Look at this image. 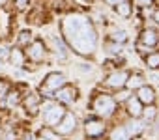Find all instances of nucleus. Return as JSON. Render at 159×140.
Here are the masks:
<instances>
[{
	"instance_id": "f257e3e1",
	"label": "nucleus",
	"mask_w": 159,
	"mask_h": 140,
	"mask_svg": "<svg viewBox=\"0 0 159 140\" xmlns=\"http://www.w3.org/2000/svg\"><path fill=\"white\" fill-rule=\"evenodd\" d=\"M64 32L69 45L81 54H90L96 49L98 37L92 24L83 17H71L64 23Z\"/></svg>"
},
{
	"instance_id": "f03ea898",
	"label": "nucleus",
	"mask_w": 159,
	"mask_h": 140,
	"mask_svg": "<svg viewBox=\"0 0 159 140\" xmlns=\"http://www.w3.org/2000/svg\"><path fill=\"white\" fill-rule=\"evenodd\" d=\"M64 108L60 105H54V103H45L43 107V121L49 125V127H54L62 118H64Z\"/></svg>"
},
{
	"instance_id": "7ed1b4c3",
	"label": "nucleus",
	"mask_w": 159,
	"mask_h": 140,
	"mask_svg": "<svg viewBox=\"0 0 159 140\" xmlns=\"http://www.w3.org/2000/svg\"><path fill=\"white\" fill-rule=\"evenodd\" d=\"M94 110H96L99 116L109 118V116L114 114V110H116V103H114V99L109 97V95H99V97L94 101Z\"/></svg>"
},
{
	"instance_id": "20e7f679",
	"label": "nucleus",
	"mask_w": 159,
	"mask_h": 140,
	"mask_svg": "<svg viewBox=\"0 0 159 140\" xmlns=\"http://www.w3.org/2000/svg\"><path fill=\"white\" fill-rule=\"evenodd\" d=\"M64 86V77L60 75V73H51V75H47V79H45V82L41 84V94H45V95H51V94H54L58 88H62Z\"/></svg>"
},
{
	"instance_id": "39448f33",
	"label": "nucleus",
	"mask_w": 159,
	"mask_h": 140,
	"mask_svg": "<svg viewBox=\"0 0 159 140\" xmlns=\"http://www.w3.org/2000/svg\"><path fill=\"white\" fill-rule=\"evenodd\" d=\"M75 123H77V120L73 114H64V118L54 125V131H56V134H71L75 131Z\"/></svg>"
},
{
	"instance_id": "423d86ee",
	"label": "nucleus",
	"mask_w": 159,
	"mask_h": 140,
	"mask_svg": "<svg viewBox=\"0 0 159 140\" xmlns=\"http://www.w3.org/2000/svg\"><path fill=\"white\" fill-rule=\"evenodd\" d=\"M26 56H28L32 62H41V60L45 58V47H43V43H41L39 39H36V41L28 47Z\"/></svg>"
},
{
	"instance_id": "0eeeda50",
	"label": "nucleus",
	"mask_w": 159,
	"mask_h": 140,
	"mask_svg": "<svg viewBox=\"0 0 159 140\" xmlns=\"http://www.w3.org/2000/svg\"><path fill=\"white\" fill-rule=\"evenodd\" d=\"M54 97L62 103H73L77 99V90L73 86H62L54 92Z\"/></svg>"
},
{
	"instance_id": "6e6552de",
	"label": "nucleus",
	"mask_w": 159,
	"mask_h": 140,
	"mask_svg": "<svg viewBox=\"0 0 159 140\" xmlns=\"http://www.w3.org/2000/svg\"><path fill=\"white\" fill-rule=\"evenodd\" d=\"M127 77H129L127 71H114V73H111V75L107 77V84H109L111 88H118V90H120V88L125 86Z\"/></svg>"
},
{
	"instance_id": "1a4fd4ad",
	"label": "nucleus",
	"mask_w": 159,
	"mask_h": 140,
	"mask_svg": "<svg viewBox=\"0 0 159 140\" xmlns=\"http://www.w3.org/2000/svg\"><path fill=\"white\" fill-rule=\"evenodd\" d=\"M84 129H86V134H88V136L98 138V136H101V134L105 133V123H103L101 120H88Z\"/></svg>"
},
{
	"instance_id": "9d476101",
	"label": "nucleus",
	"mask_w": 159,
	"mask_h": 140,
	"mask_svg": "<svg viewBox=\"0 0 159 140\" xmlns=\"http://www.w3.org/2000/svg\"><path fill=\"white\" fill-rule=\"evenodd\" d=\"M137 99H139L142 105H153V101H155V92H153V88L142 84V86L139 88V95H137Z\"/></svg>"
},
{
	"instance_id": "9b49d317",
	"label": "nucleus",
	"mask_w": 159,
	"mask_h": 140,
	"mask_svg": "<svg viewBox=\"0 0 159 140\" xmlns=\"http://www.w3.org/2000/svg\"><path fill=\"white\" fill-rule=\"evenodd\" d=\"M157 41H159V36H157V32H155V30H152V28L142 30V34H140V43H142V45L155 47V45H157Z\"/></svg>"
},
{
	"instance_id": "f8f14e48",
	"label": "nucleus",
	"mask_w": 159,
	"mask_h": 140,
	"mask_svg": "<svg viewBox=\"0 0 159 140\" xmlns=\"http://www.w3.org/2000/svg\"><path fill=\"white\" fill-rule=\"evenodd\" d=\"M38 107H39V97L36 94H28V97L25 99V108L30 110V114H36Z\"/></svg>"
},
{
	"instance_id": "ddd939ff",
	"label": "nucleus",
	"mask_w": 159,
	"mask_h": 140,
	"mask_svg": "<svg viewBox=\"0 0 159 140\" xmlns=\"http://www.w3.org/2000/svg\"><path fill=\"white\" fill-rule=\"evenodd\" d=\"M127 112L133 116V118H139L142 114V103L135 97V99H129L127 101Z\"/></svg>"
},
{
	"instance_id": "4468645a",
	"label": "nucleus",
	"mask_w": 159,
	"mask_h": 140,
	"mask_svg": "<svg viewBox=\"0 0 159 140\" xmlns=\"http://www.w3.org/2000/svg\"><path fill=\"white\" fill-rule=\"evenodd\" d=\"M142 84H144V77H142L140 73H137V75H129V77H127V81H125V86H127L129 90L140 88Z\"/></svg>"
},
{
	"instance_id": "2eb2a0df",
	"label": "nucleus",
	"mask_w": 159,
	"mask_h": 140,
	"mask_svg": "<svg viewBox=\"0 0 159 140\" xmlns=\"http://www.w3.org/2000/svg\"><path fill=\"white\" fill-rule=\"evenodd\" d=\"M10 60H11V63H13V65H17V67L25 65V54H23L19 49H13V50H11V54H10Z\"/></svg>"
},
{
	"instance_id": "dca6fc26",
	"label": "nucleus",
	"mask_w": 159,
	"mask_h": 140,
	"mask_svg": "<svg viewBox=\"0 0 159 140\" xmlns=\"http://www.w3.org/2000/svg\"><path fill=\"white\" fill-rule=\"evenodd\" d=\"M19 103H21L19 92H8V94H6V105H8L10 108H15Z\"/></svg>"
},
{
	"instance_id": "f3484780",
	"label": "nucleus",
	"mask_w": 159,
	"mask_h": 140,
	"mask_svg": "<svg viewBox=\"0 0 159 140\" xmlns=\"http://www.w3.org/2000/svg\"><path fill=\"white\" fill-rule=\"evenodd\" d=\"M111 140H129V133H127V129H125V127H118V129H114Z\"/></svg>"
},
{
	"instance_id": "a211bd4d",
	"label": "nucleus",
	"mask_w": 159,
	"mask_h": 140,
	"mask_svg": "<svg viewBox=\"0 0 159 140\" xmlns=\"http://www.w3.org/2000/svg\"><path fill=\"white\" fill-rule=\"evenodd\" d=\"M146 63H148V67L157 69V67H159V52H150V54L146 56Z\"/></svg>"
},
{
	"instance_id": "6ab92c4d",
	"label": "nucleus",
	"mask_w": 159,
	"mask_h": 140,
	"mask_svg": "<svg viewBox=\"0 0 159 140\" xmlns=\"http://www.w3.org/2000/svg\"><path fill=\"white\" fill-rule=\"evenodd\" d=\"M118 13L122 15V17H129L131 15V4L129 2H122V4H118Z\"/></svg>"
},
{
	"instance_id": "aec40b11",
	"label": "nucleus",
	"mask_w": 159,
	"mask_h": 140,
	"mask_svg": "<svg viewBox=\"0 0 159 140\" xmlns=\"http://www.w3.org/2000/svg\"><path fill=\"white\" fill-rule=\"evenodd\" d=\"M30 39H32V34H30V32H21V36H19V45H26V43H30Z\"/></svg>"
},
{
	"instance_id": "412c9836",
	"label": "nucleus",
	"mask_w": 159,
	"mask_h": 140,
	"mask_svg": "<svg viewBox=\"0 0 159 140\" xmlns=\"http://www.w3.org/2000/svg\"><path fill=\"white\" fill-rule=\"evenodd\" d=\"M8 92H10V84L4 79H0V97H6Z\"/></svg>"
},
{
	"instance_id": "4be33fe9",
	"label": "nucleus",
	"mask_w": 159,
	"mask_h": 140,
	"mask_svg": "<svg viewBox=\"0 0 159 140\" xmlns=\"http://www.w3.org/2000/svg\"><path fill=\"white\" fill-rule=\"evenodd\" d=\"M41 136H43V140H58V136L52 131H49V129H43L41 131Z\"/></svg>"
},
{
	"instance_id": "5701e85b",
	"label": "nucleus",
	"mask_w": 159,
	"mask_h": 140,
	"mask_svg": "<svg viewBox=\"0 0 159 140\" xmlns=\"http://www.w3.org/2000/svg\"><path fill=\"white\" fill-rule=\"evenodd\" d=\"M140 131H142V125H139V123H131L127 129V133H133V134H139Z\"/></svg>"
},
{
	"instance_id": "b1692460",
	"label": "nucleus",
	"mask_w": 159,
	"mask_h": 140,
	"mask_svg": "<svg viewBox=\"0 0 159 140\" xmlns=\"http://www.w3.org/2000/svg\"><path fill=\"white\" fill-rule=\"evenodd\" d=\"M112 39H114V41L124 43V41L127 39V36H125V32H122V30H120V32H116V34H114V37H112Z\"/></svg>"
},
{
	"instance_id": "393cba45",
	"label": "nucleus",
	"mask_w": 159,
	"mask_h": 140,
	"mask_svg": "<svg viewBox=\"0 0 159 140\" xmlns=\"http://www.w3.org/2000/svg\"><path fill=\"white\" fill-rule=\"evenodd\" d=\"M15 6H17L19 10H25V8L28 6V0H15Z\"/></svg>"
},
{
	"instance_id": "a878e982",
	"label": "nucleus",
	"mask_w": 159,
	"mask_h": 140,
	"mask_svg": "<svg viewBox=\"0 0 159 140\" xmlns=\"http://www.w3.org/2000/svg\"><path fill=\"white\" fill-rule=\"evenodd\" d=\"M153 116H155V108H153V107H150V108L146 110V118H150V120H152Z\"/></svg>"
},
{
	"instance_id": "bb28decb",
	"label": "nucleus",
	"mask_w": 159,
	"mask_h": 140,
	"mask_svg": "<svg viewBox=\"0 0 159 140\" xmlns=\"http://www.w3.org/2000/svg\"><path fill=\"white\" fill-rule=\"evenodd\" d=\"M6 140H15V133H8L6 134Z\"/></svg>"
},
{
	"instance_id": "cd10ccee",
	"label": "nucleus",
	"mask_w": 159,
	"mask_h": 140,
	"mask_svg": "<svg viewBox=\"0 0 159 140\" xmlns=\"http://www.w3.org/2000/svg\"><path fill=\"white\" fill-rule=\"evenodd\" d=\"M109 4H118V0H107Z\"/></svg>"
},
{
	"instance_id": "c85d7f7f",
	"label": "nucleus",
	"mask_w": 159,
	"mask_h": 140,
	"mask_svg": "<svg viewBox=\"0 0 159 140\" xmlns=\"http://www.w3.org/2000/svg\"><path fill=\"white\" fill-rule=\"evenodd\" d=\"M155 19H157V23H159V11H157V13H155Z\"/></svg>"
},
{
	"instance_id": "c756f323",
	"label": "nucleus",
	"mask_w": 159,
	"mask_h": 140,
	"mask_svg": "<svg viewBox=\"0 0 159 140\" xmlns=\"http://www.w3.org/2000/svg\"><path fill=\"white\" fill-rule=\"evenodd\" d=\"M4 2H6V0H0V6H4Z\"/></svg>"
}]
</instances>
